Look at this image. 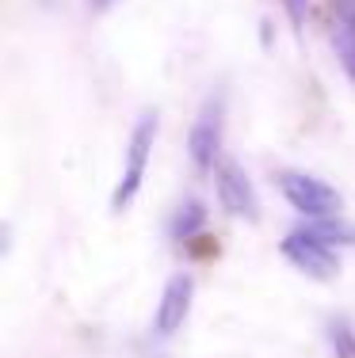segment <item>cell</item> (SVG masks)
<instances>
[{
  "mask_svg": "<svg viewBox=\"0 0 355 358\" xmlns=\"http://www.w3.org/2000/svg\"><path fill=\"white\" fill-rule=\"evenodd\" d=\"M157 110H146V115L134 122L130 141H126V157H123V172H118V183L111 191V210L123 214L134 199H138L141 183H146L149 172V157H153V145H157Z\"/></svg>",
  "mask_w": 355,
  "mask_h": 358,
  "instance_id": "6da1fadb",
  "label": "cell"
},
{
  "mask_svg": "<svg viewBox=\"0 0 355 358\" xmlns=\"http://www.w3.org/2000/svg\"><path fill=\"white\" fill-rule=\"evenodd\" d=\"M279 252H283V259L291 263L294 271H302L306 278L333 282V278L340 275V252H336L333 244L321 241L309 225L291 229V233L283 236V244H279Z\"/></svg>",
  "mask_w": 355,
  "mask_h": 358,
  "instance_id": "7a4b0ae2",
  "label": "cell"
},
{
  "mask_svg": "<svg viewBox=\"0 0 355 358\" xmlns=\"http://www.w3.org/2000/svg\"><path fill=\"white\" fill-rule=\"evenodd\" d=\"M222 138H225V92L207 96L188 134V157L199 172H214L222 164Z\"/></svg>",
  "mask_w": 355,
  "mask_h": 358,
  "instance_id": "3957f363",
  "label": "cell"
},
{
  "mask_svg": "<svg viewBox=\"0 0 355 358\" xmlns=\"http://www.w3.org/2000/svg\"><path fill=\"white\" fill-rule=\"evenodd\" d=\"M279 191L291 202V210H298L306 221L317 217H336L344 210V199L336 187H328L325 179L309 176V172H283L279 176Z\"/></svg>",
  "mask_w": 355,
  "mask_h": 358,
  "instance_id": "277c9868",
  "label": "cell"
},
{
  "mask_svg": "<svg viewBox=\"0 0 355 358\" xmlns=\"http://www.w3.org/2000/svg\"><path fill=\"white\" fill-rule=\"evenodd\" d=\"M214 191H218V202H222L225 214L244 217V221H260V194L237 160H222L214 168Z\"/></svg>",
  "mask_w": 355,
  "mask_h": 358,
  "instance_id": "5b68a950",
  "label": "cell"
},
{
  "mask_svg": "<svg viewBox=\"0 0 355 358\" xmlns=\"http://www.w3.org/2000/svg\"><path fill=\"white\" fill-rule=\"evenodd\" d=\"M191 297H195V278H191L188 271L168 278L165 289H160V301H157V317H153L157 336L168 339L183 328V320H188V313H191Z\"/></svg>",
  "mask_w": 355,
  "mask_h": 358,
  "instance_id": "8992f818",
  "label": "cell"
},
{
  "mask_svg": "<svg viewBox=\"0 0 355 358\" xmlns=\"http://www.w3.org/2000/svg\"><path fill=\"white\" fill-rule=\"evenodd\" d=\"M202 225H207V206L199 199H188L176 206L172 221H168V233H172V241H191Z\"/></svg>",
  "mask_w": 355,
  "mask_h": 358,
  "instance_id": "52a82bcc",
  "label": "cell"
},
{
  "mask_svg": "<svg viewBox=\"0 0 355 358\" xmlns=\"http://www.w3.org/2000/svg\"><path fill=\"white\" fill-rule=\"evenodd\" d=\"M306 225L314 229L325 244H333V248H355V221H348L344 214L317 217V221H306Z\"/></svg>",
  "mask_w": 355,
  "mask_h": 358,
  "instance_id": "ba28073f",
  "label": "cell"
},
{
  "mask_svg": "<svg viewBox=\"0 0 355 358\" xmlns=\"http://www.w3.org/2000/svg\"><path fill=\"white\" fill-rule=\"evenodd\" d=\"M333 54H336V62H340V69L348 73V80L355 84V27L333 23Z\"/></svg>",
  "mask_w": 355,
  "mask_h": 358,
  "instance_id": "9c48e42d",
  "label": "cell"
},
{
  "mask_svg": "<svg viewBox=\"0 0 355 358\" xmlns=\"http://www.w3.org/2000/svg\"><path fill=\"white\" fill-rule=\"evenodd\" d=\"M325 336H328V351H333L336 358H355V331H351V324L344 317L328 320Z\"/></svg>",
  "mask_w": 355,
  "mask_h": 358,
  "instance_id": "30bf717a",
  "label": "cell"
},
{
  "mask_svg": "<svg viewBox=\"0 0 355 358\" xmlns=\"http://www.w3.org/2000/svg\"><path fill=\"white\" fill-rule=\"evenodd\" d=\"M283 12H286V20H291V27L302 31L306 27V15H309V0H283Z\"/></svg>",
  "mask_w": 355,
  "mask_h": 358,
  "instance_id": "8fae6325",
  "label": "cell"
},
{
  "mask_svg": "<svg viewBox=\"0 0 355 358\" xmlns=\"http://www.w3.org/2000/svg\"><path fill=\"white\" fill-rule=\"evenodd\" d=\"M333 12H336V23L355 27V0H333Z\"/></svg>",
  "mask_w": 355,
  "mask_h": 358,
  "instance_id": "7c38bea8",
  "label": "cell"
},
{
  "mask_svg": "<svg viewBox=\"0 0 355 358\" xmlns=\"http://www.w3.org/2000/svg\"><path fill=\"white\" fill-rule=\"evenodd\" d=\"M84 4H88V12H111L118 0H84Z\"/></svg>",
  "mask_w": 355,
  "mask_h": 358,
  "instance_id": "4fadbf2b",
  "label": "cell"
}]
</instances>
